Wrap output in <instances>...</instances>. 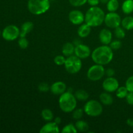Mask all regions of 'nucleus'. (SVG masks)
Instances as JSON below:
<instances>
[{"label": "nucleus", "instance_id": "obj_1", "mask_svg": "<svg viewBox=\"0 0 133 133\" xmlns=\"http://www.w3.org/2000/svg\"><path fill=\"white\" fill-rule=\"evenodd\" d=\"M91 57L95 63L104 66L112 61L114 53L110 46L103 45L96 48L91 54Z\"/></svg>", "mask_w": 133, "mask_h": 133}, {"label": "nucleus", "instance_id": "obj_2", "mask_svg": "<svg viewBox=\"0 0 133 133\" xmlns=\"http://www.w3.org/2000/svg\"><path fill=\"white\" fill-rule=\"evenodd\" d=\"M105 17V12L101 8L91 6L84 15V22L91 27H98L103 23Z\"/></svg>", "mask_w": 133, "mask_h": 133}, {"label": "nucleus", "instance_id": "obj_3", "mask_svg": "<svg viewBox=\"0 0 133 133\" xmlns=\"http://www.w3.org/2000/svg\"><path fill=\"white\" fill-rule=\"evenodd\" d=\"M77 99L75 95L70 92H65L60 96L58 105L62 111L65 113L72 112L77 107Z\"/></svg>", "mask_w": 133, "mask_h": 133}, {"label": "nucleus", "instance_id": "obj_4", "mask_svg": "<svg viewBox=\"0 0 133 133\" xmlns=\"http://www.w3.org/2000/svg\"><path fill=\"white\" fill-rule=\"evenodd\" d=\"M51 6L49 0H29L27 9L34 15H41L46 12Z\"/></svg>", "mask_w": 133, "mask_h": 133}, {"label": "nucleus", "instance_id": "obj_5", "mask_svg": "<svg viewBox=\"0 0 133 133\" xmlns=\"http://www.w3.org/2000/svg\"><path fill=\"white\" fill-rule=\"evenodd\" d=\"M84 112L86 114L91 117H97L101 115L103 111L102 103L97 100H90L84 105Z\"/></svg>", "mask_w": 133, "mask_h": 133}, {"label": "nucleus", "instance_id": "obj_6", "mask_svg": "<svg viewBox=\"0 0 133 133\" xmlns=\"http://www.w3.org/2000/svg\"><path fill=\"white\" fill-rule=\"evenodd\" d=\"M64 66L69 74H75L81 70L83 63L81 59L76 55H71L67 57Z\"/></svg>", "mask_w": 133, "mask_h": 133}, {"label": "nucleus", "instance_id": "obj_7", "mask_svg": "<svg viewBox=\"0 0 133 133\" xmlns=\"http://www.w3.org/2000/svg\"><path fill=\"white\" fill-rule=\"evenodd\" d=\"M105 75V69L103 65H93L87 71V77L92 81H97L103 77Z\"/></svg>", "mask_w": 133, "mask_h": 133}, {"label": "nucleus", "instance_id": "obj_8", "mask_svg": "<svg viewBox=\"0 0 133 133\" xmlns=\"http://www.w3.org/2000/svg\"><path fill=\"white\" fill-rule=\"evenodd\" d=\"M104 23L109 28L116 29L121 25L122 19L120 16L116 12H109L105 15Z\"/></svg>", "mask_w": 133, "mask_h": 133}, {"label": "nucleus", "instance_id": "obj_9", "mask_svg": "<svg viewBox=\"0 0 133 133\" xmlns=\"http://www.w3.org/2000/svg\"><path fill=\"white\" fill-rule=\"evenodd\" d=\"M20 35V30L17 26L10 25L5 27L2 32V36L6 41H13Z\"/></svg>", "mask_w": 133, "mask_h": 133}, {"label": "nucleus", "instance_id": "obj_10", "mask_svg": "<svg viewBox=\"0 0 133 133\" xmlns=\"http://www.w3.org/2000/svg\"><path fill=\"white\" fill-rule=\"evenodd\" d=\"M103 88L105 92L112 93L119 88V82L114 77H107L103 83Z\"/></svg>", "mask_w": 133, "mask_h": 133}, {"label": "nucleus", "instance_id": "obj_11", "mask_svg": "<svg viewBox=\"0 0 133 133\" xmlns=\"http://www.w3.org/2000/svg\"><path fill=\"white\" fill-rule=\"evenodd\" d=\"M70 22L75 25H80L84 22V15L79 10H73L70 12L68 15Z\"/></svg>", "mask_w": 133, "mask_h": 133}, {"label": "nucleus", "instance_id": "obj_12", "mask_svg": "<svg viewBox=\"0 0 133 133\" xmlns=\"http://www.w3.org/2000/svg\"><path fill=\"white\" fill-rule=\"evenodd\" d=\"M74 54L81 59H84L89 57L92 53L89 47L84 44H79L75 45Z\"/></svg>", "mask_w": 133, "mask_h": 133}, {"label": "nucleus", "instance_id": "obj_13", "mask_svg": "<svg viewBox=\"0 0 133 133\" xmlns=\"http://www.w3.org/2000/svg\"><path fill=\"white\" fill-rule=\"evenodd\" d=\"M99 39L103 45H109L112 39V32L109 29H103L99 32Z\"/></svg>", "mask_w": 133, "mask_h": 133}, {"label": "nucleus", "instance_id": "obj_14", "mask_svg": "<svg viewBox=\"0 0 133 133\" xmlns=\"http://www.w3.org/2000/svg\"><path fill=\"white\" fill-rule=\"evenodd\" d=\"M67 89L66 84L62 81H57L51 84L50 87V90L52 94L54 95L62 94L66 92Z\"/></svg>", "mask_w": 133, "mask_h": 133}, {"label": "nucleus", "instance_id": "obj_15", "mask_svg": "<svg viewBox=\"0 0 133 133\" xmlns=\"http://www.w3.org/2000/svg\"><path fill=\"white\" fill-rule=\"evenodd\" d=\"M40 133H58L60 132L58 125L55 122H48L40 129Z\"/></svg>", "mask_w": 133, "mask_h": 133}, {"label": "nucleus", "instance_id": "obj_16", "mask_svg": "<svg viewBox=\"0 0 133 133\" xmlns=\"http://www.w3.org/2000/svg\"><path fill=\"white\" fill-rule=\"evenodd\" d=\"M91 32V27L88 25L87 23H83V24L80 25L79 29L77 30V34L78 36L81 38H86Z\"/></svg>", "mask_w": 133, "mask_h": 133}, {"label": "nucleus", "instance_id": "obj_17", "mask_svg": "<svg viewBox=\"0 0 133 133\" xmlns=\"http://www.w3.org/2000/svg\"><path fill=\"white\" fill-rule=\"evenodd\" d=\"M34 24L32 22H25L22 25L19 37H25L26 35L29 33L33 29Z\"/></svg>", "mask_w": 133, "mask_h": 133}, {"label": "nucleus", "instance_id": "obj_18", "mask_svg": "<svg viewBox=\"0 0 133 133\" xmlns=\"http://www.w3.org/2000/svg\"><path fill=\"white\" fill-rule=\"evenodd\" d=\"M75 45L73 43H65L62 48V53L66 57H70L73 55L75 52Z\"/></svg>", "mask_w": 133, "mask_h": 133}, {"label": "nucleus", "instance_id": "obj_19", "mask_svg": "<svg viewBox=\"0 0 133 133\" xmlns=\"http://www.w3.org/2000/svg\"><path fill=\"white\" fill-rule=\"evenodd\" d=\"M100 102L104 105H110L113 103V97L109 92H103L99 96Z\"/></svg>", "mask_w": 133, "mask_h": 133}, {"label": "nucleus", "instance_id": "obj_20", "mask_svg": "<svg viewBox=\"0 0 133 133\" xmlns=\"http://www.w3.org/2000/svg\"><path fill=\"white\" fill-rule=\"evenodd\" d=\"M122 11L125 14H129L133 12V0H125L122 6Z\"/></svg>", "mask_w": 133, "mask_h": 133}, {"label": "nucleus", "instance_id": "obj_21", "mask_svg": "<svg viewBox=\"0 0 133 133\" xmlns=\"http://www.w3.org/2000/svg\"><path fill=\"white\" fill-rule=\"evenodd\" d=\"M121 25L124 29L128 31L133 29V17L127 16L124 18L122 20Z\"/></svg>", "mask_w": 133, "mask_h": 133}, {"label": "nucleus", "instance_id": "obj_22", "mask_svg": "<svg viewBox=\"0 0 133 133\" xmlns=\"http://www.w3.org/2000/svg\"><path fill=\"white\" fill-rule=\"evenodd\" d=\"M74 95H75L77 99L79 100V101H87L88 99V97H89V94H88V92L83 89H80L77 90Z\"/></svg>", "mask_w": 133, "mask_h": 133}, {"label": "nucleus", "instance_id": "obj_23", "mask_svg": "<svg viewBox=\"0 0 133 133\" xmlns=\"http://www.w3.org/2000/svg\"><path fill=\"white\" fill-rule=\"evenodd\" d=\"M75 125L77 130L80 132H87L89 129V125H88V123L85 121L81 120V119L77 120Z\"/></svg>", "mask_w": 133, "mask_h": 133}, {"label": "nucleus", "instance_id": "obj_24", "mask_svg": "<svg viewBox=\"0 0 133 133\" xmlns=\"http://www.w3.org/2000/svg\"><path fill=\"white\" fill-rule=\"evenodd\" d=\"M41 116L43 119L45 120V122H51L53 120V118H54L53 112L49 109H43L41 112Z\"/></svg>", "mask_w": 133, "mask_h": 133}, {"label": "nucleus", "instance_id": "obj_25", "mask_svg": "<svg viewBox=\"0 0 133 133\" xmlns=\"http://www.w3.org/2000/svg\"><path fill=\"white\" fill-rule=\"evenodd\" d=\"M119 6L118 0H109L107 3V9L109 12H116Z\"/></svg>", "mask_w": 133, "mask_h": 133}, {"label": "nucleus", "instance_id": "obj_26", "mask_svg": "<svg viewBox=\"0 0 133 133\" xmlns=\"http://www.w3.org/2000/svg\"><path fill=\"white\" fill-rule=\"evenodd\" d=\"M129 91L126 87H120L116 91V95L119 99L125 98L127 95L128 94Z\"/></svg>", "mask_w": 133, "mask_h": 133}, {"label": "nucleus", "instance_id": "obj_27", "mask_svg": "<svg viewBox=\"0 0 133 133\" xmlns=\"http://www.w3.org/2000/svg\"><path fill=\"white\" fill-rule=\"evenodd\" d=\"M84 109H75L74 111L72 112V117L75 120H79L82 118L84 114Z\"/></svg>", "mask_w": 133, "mask_h": 133}, {"label": "nucleus", "instance_id": "obj_28", "mask_svg": "<svg viewBox=\"0 0 133 133\" xmlns=\"http://www.w3.org/2000/svg\"><path fill=\"white\" fill-rule=\"evenodd\" d=\"M77 132L76 127L75 125H73L72 123H70L63 127L62 130V133H76Z\"/></svg>", "mask_w": 133, "mask_h": 133}, {"label": "nucleus", "instance_id": "obj_29", "mask_svg": "<svg viewBox=\"0 0 133 133\" xmlns=\"http://www.w3.org/2000/svg\"><path fill=\"white\" fill-rule=\"evenodd\" d=\"M114 35L118 39H122L125 36V32L123 27H116L114 30Z\"/></svg>", "mask_w": 133, "mask_h": 133}, {"label": "nucleus", "instance_id": "obj_30", "mask_svg": "<svg viewBox=\"0 0 133 133\" xmlns=\"http://www.w3.org/2000/svg\"><path fill=\"white\" fill-rule=\"evenodd\" d=\"M18 43L19 48L23 49H26L29 46V41L25 37H19Z\"/></svg>", "mask_w": 133, "mask_h": 133}, {"label": "nucleus", "instance_id": "obj_31", "mask_svg": "<svg viewBox=\"0 0 133 133\" xmlns=\"http://www.w3.org/2000/svg\"><path fill=\"white\" fill-rule=\"evenodd\" d=\"M88 0H69L70 5L75 7H79L85 5Z\"/></svg>", "mask_w": 133, "mask_h": 133}, {"label": "nucleus", "instance_id": "obj_32", "mask_svg": "<svg viewBox=\"0 0 133 133\" xmlns=\"http://www.w3.org/2000/svg\"><path fill=\"white\" fill-rule=\"evenodd\" d=\"M66 59V58L63 55H57L55 57L53 61L55 64L58 66H62V65H64Z\"/></svg>", "mask_w": 133, "mask_h": 133}, {"label": "nucleus", "instance_id": "obj_33", "mask_svg": "<svg viewBox=\"0 0 133 133\" xmlns=\"http://www.w3.org/2000/svg\"><path fill=\"white\" fill-rule=\"evenodd\" d=\"M125 87L129 92H133V75L127 79L125 83Z\"/></svg>", "mask_w": 133, "mask_h": 133}, {"label": "nucleus", "instance_id": "obj_34", "mask_svg": "<svg viewBox=\"0 0 133 133\" xmlns=\"http://www.w3.org/2000/svg\"><path fill=\"white\" fill-rule=\"evenodd\" d=\"M109 45L112 50H118L122 47V42L118 40H114V41L111 42Z\"/></svg>", "mask_w": 133, "mask_h": 133}, {"label": "nucleus", "instance_id": "obj_35", "mask_svg": "<svg viewBox=\"0 0 133 133\" xmlns=\"http://www.w3.org/2000/svg\"><path fill=\"white\" fill-rule=\"evenodd\" d=\"M38 90L41 92H47L50 90V87L46 83H41L38 87Z\"/></svg>", "mask_w": 133, "mask_h": 133}, {"label": "nucleus", "instance_id": "obj_36", "mask_svg": "<svg viewBox=\"0 0 133 133\" xmlns=\"http://www.w3.org/2000/svg\"><path fill=\"white\" fill-rule=\"evenodd\" d=\"M127 103L130 105H133V92H129L125 97Z\"/></svg>", "mask_w": 133, "mask_h": 133}, {"label": "nucleus", "instance_id": "obj_37", "mask_svg": "<svg viewBox=\"0 0 133 133\" xmlns=\"http://www.w3.org/2000/svg\"><path fill=\"white\" fill-rule=\"evenodd\" d=\"M115 74V71L113 69L109 68L105 70V75L107 77H113Z\"/></svg>", "mask_w": 133, "mask_h": 133}, {"label": "nucleus", "instance_id": "obj_38", "mask_svg": "<svg viewBox=\"0 0 133 133\" xmlns=\"http://www.w3.org/2000/svg\"><path fill=\"white\" fill-rule=\"evenodd\" d=\"M100 0H88L87 3L90 5L91 6H96L99 5Z\"/></svg>", "mask_w": 133, "mask_h": 133}, {"label": "nucleus", "instance_id": "obj_39", "mask_svg": "<svg viewBox=\"0 0 133 133\" xmlns=\"http://www.w3.org/2000/svg\"><path fill=\"white\" fill-rule=\"evenodd\" d=\"M127 124L130 127H133V118H131L127 119Z\"/></svg>", "mask_w": 133, "mask_h": 133}, {"label": "nucleus", "instance_id": "obj_40", "mask_svg": "<svg viewBox=\"0 0 133 133\" xmlns=\"http://www.w3.org/2000/svg\"><path fill=\"white\" fill-rule=\"evenodd\" d=\"M54 122H55L56 123H57L58 125H59L60 123H61V122H62V119H61V118H60V117H56V118H55Z\"/></svg>", "mask_w": 133, "mask_h": 133}, {"label": "nucleus", "instance_id": "obj_41", "mask_svg": "<svg viewBox=\"0 0 133 133\" xmlns=\"http://www.w3.org/2000/svg\"><path fill=\"white\" fill-rule=\"evenodd\" d=\"M109 0H100V1H101L102 3H107L108 1H109Z\"/></svg>", "mask_w": 133, "mask_h": 133}, {"label": "nucleus", "instance_id": "obj_42", "mask_svg": "<svg viewBox=\"0 0 133 133\" xmlns=\"http://www.w3.org/2000/svg\"><path fill=\"white\" fill-rule=\"evenodd\" d=\"M1 31H0V36H1Z\"/></svg>", "mask_w": 133, "mask_h": 133}]
</instances>
